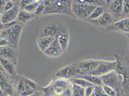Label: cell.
<instances>
[{
	"mask_svg": "<svg viewBox=\"0 0 129 96\" xmlns=\"http://www.w3.org/2000/svg\"><path fill=\"white\" fill-rule=\"evenodd\" d=\"M72 2L70 1H53L52 4L45 7L43 15L47 14H63L75 17L71 11Z\"/></svg>",
	"mask_w": 129,
	"mask_h": 96,
	"instance_id": "6da1fadb",
	"label": "cell"
},
{
	"mask_svg": "<svg viewBox=\"0 0 129 96\" xmlns=\"http://www.w3.org/2000/svg\"><path fill=\"white\" fill-rule=\"evenodd\" d=\"M72 2L71 11L74 16L82 19L89 18L96 6L88 4L87 2Z\"/></svg>",
	"mask_w": 129,
	"mask_h": 96,
	"instance_id": "7a4b0ae2",
	"label": "cell"
},
{
	"mask_svg": "<svg viewBox=\"0 0 129 96\" xmlns=\"http://www.w3.org/2000/svg\"><path fill=\"white\" fill-rule=\"evenodd\" d=\"M18 23L11 27L4 29L0 35V36L7 38L13 46L16 48L19 43L23 30V26L21 24H18Z\"/></svg>",
	"mask_w": 129,
	"mask_h": 96,
	"instance_id": "3957f363",
	"label": "cell"
},
{
	"mask_svg": "<svg viewBox=\"0 0 129 96\" xmlns=\"http://www.w3.org/2000/svg\"><path fill=\"white\" fill-rule=\"evenodd\" d=\"M16 48L5 46L0 47V57L10 61L16 64L18 57V52Z\"/></svg>",
	"mask_w": 129,
	"mask_h": 96,
	"instance_id": "277c9868",
	"label": "cell"
},
{
	"mask_svg": "<svg viewBox=\"0 0 129 96\" xmlns=\"http://www.w3.org/2000/svg\"><path fill=\"white\" fill-rule=\"evenodd\" d=\"M63 52V51L59 45L56 37L50 44L48 48L45 51H44L43 53L46 56L48 57L54 58L60 56Z\"/></svg>",
	"mask_w": 129,
	"mask_h": 96,
	"instance_id": "5b68a950",
	"label": "cell"
},
{
	"mask_svg": "<svg viewBox=\"0 0 129 96\" xmlns=\"http://www.w3.org/2000/svg\"><path fill=\"white\" fill-rule=\"evenodd\" d=\"M19 5L15 6L8 11L5 12L2 14L1 22L4 25L16 20L18 15Z\"/></svg>",
	"mask_w": 129,
	"mask_h": 96,
	"instance_id": "8992f818",
	"label": "cell"
},
{
	"mask_svg": "<svg viewBox=\"0 0 129 96\" xmlns=\"http://www.w3.org/2000/svg\"><path fill=\"white\" fill-rule=\"evenodd\" d=\"M80 75H81L80 70L74 66L70 65L64 67L58 71L56 74V76L66 78Z\"/></svg>",
	"mask_w": 129,
	"mask_h": 96,
	"instance_id": "52a82bcc",
	"label": "cell"
},
{
	"mask_svg": "<svg viewBox=\"0 0 129 96\" xmlns=\"http://www.w3.org/2000/svg\"><path fill=\"white\" fill-rule=\"evenodd\" d=\"M59 25L58 23H51L48 25L44 27L42 30L43 36L44 37H57L60 34V29L59 28Z\"/></svg>",
	"mask_w": 129,
	"mask_h": 96,
	"instance_id": "ba28073f",
	"label": "cell"
},
{
	"mask_svg": "<svg viewBox=\"0 0 129 96\" xmlns=\"http://www.w3.org/2000/svg\"><path fill=\"white\" fill-rule=\"evenodd\" d=\"M115 67V64L111 63H99L96 69L93 71L88 75H92L94 76L96 75H103L107 74L108 72H110Z\"/></svg>",
	"mask_w": 129,
	"mask_h": 96,
	"instance_id": "9c48e42d",
	"label": "cell"
},
{
	"mask_svg": "<svg viewBox=\"0 0 129 96\" xmlns=\"http://www.w3.org/2000/svg\"><path fill=\"white\" fill-rule=\"evenodd\" d=\"M92 21L94 22L97 25L100 27H108L112 24L113 17L109 13L105 11L101 16L96 19Z\"/></svg>",
	"mask_w": 129,
	"mask_h": 96,
	"instance_id": "30bf717a",
	"label": "cell"
},
{
	"mask_svg": "<svg viewBox=\"0 0 129 96\" xmlns=\"http://www.w3.org/2000/svg\"><path fill=\"white\" fill-rule=\"evenodd\" d=\"M99 63L98 61L93 60H88L81 62L79 64L80 69L84 72H88V74L96 69Z\"/></svg>",
	"mask_w": 129,
	"mask_h": 96,
	"instance_id": "8fae6325",
	"label": "cell"
},
{
	"mask_svg": "<svg viewBox=\"0 0 129 96\" xmlns=\"http://www.w3.org/2000/svg\"><path fill=\"white\" fill-rule=\"evenodd\" d=\"M102 82L105 83L107 85H116L118 81V76L114 72H109L106 75H103L101 77Z\"/></svg>",
	"mask_w": 129,
	"mask_h": 96,
	"instance_id": "7c38bea8",
	"label": "cell"
},
{
	"mask_svg": "<svg viewBox=\"0 0 129 96\" xmlns=\"http://www.w3.org/2000/svg\"><path fill=\"white\" fill-rule=\"evenodd\" d=\"M56 37H39L37 40V45L39 49L42 51H45L50 44Z\"/></svg>",
	"mask_w": 129,
	"mask_h": 96,
	"instance_id": "4fadbf2b",
	"label": "cell"
},
{
	"mask_svg": "<svg viewBox=\"0 0 129 96\" xmlns=\"http://www.w3.org/2000/svg\"><path fill=\"white\" fill-rule=\"evenodd\" d=\"M37 16L33 13H29L25 10L19 11L17 18V21L20 23H27L34 19Z\"/></svg>",
	"mask_w": 129,
	"mask_h": 96,
	"instance_id": "5bb4252c",
	"label": "cell"
},
{
	"mask_svg": "<svg viewBox=\"0 0 129 96\" xmlns=\"http://www.w3.org/2000/svg\"><path fill=\"white\" fill-rule=\"evenodd\" d=\"M0 63L6 72L12 75L16 74L15 64L10 61L0 57Z\"/></svg>",
	"mask_w": 129,
	"mask_h": 96,
	"instance_id": "9a60e30c",
	"label": "cell"
},
{
	"mask_svg": "<svg viewBox=\"0 0 129 96\" xmlns=\"http://www.w3.org/2000/svg\"><path fill=\"white\" fill-rule=\"evenodd\" d=\"M114 25L119 30L129 33V17L118 20L115 23Z\"/></svg>",
	"mask_w": 129,
	"mask_h": 96,
	"instance_id": "2e32d148",
	"label": "cell"
},
{
	"mask_svg": "<svg viewBox=\"0 0 129 96\" xmlns=\"http://www.w3.org/2000/svg\"><path fill=\"white\" fill-rule=\"evenodd\" d=\"M57 39L59 45L63 51H66L69 46V36L68 34L62 33L57 37Z\"/></svg>",
	"mask_w": 129,
	"mask_h": 96,
	"instance_id": "e0dca14e",
	"label": "cell"
},
{
	"mask_svg": "<svg viewBox=\"0 0 129 96\" xmlns=\"http://www.w3.org/2000/svg\"><path fill=\"white\" fill-rule=\"evenodd\" d=\"M123 1H114L110 6V10L116 15H121L123 12Z\"/></svg>",
	"mask_w": 129,
	"mask_h": 96,
	"instance_id": "ac0fdd59",
	"label": "cell"
},
{
	"mask_svg": "<svg viewBox=\"0 0 129 96\" xmlns=\"http://www.w3.org/2000/svg\"><path fill=\"white\" fill-rule=\"evenodd\" d=\"M105 12V8L102 6H97L88 19L91 20H95L101 16Z\"/></svg>",
	"mask_w": 129,
	"mask_h": 96,
	"instance_id": "d6986e66",
	"label": "cell"
},
{
	"mask_svg": "<svg viewBox=\"0 0 129 96\" xmlns=\"http://www.w3.org/2000/svg\"><path fill=\"white\" fill-rule=\"evenodd\" d=\"M80 75L82 76L83 79L87 80L91 84H96L98 85H101L102 84V81L101 79L96 76L89 75H84V74Z\"/></svg>",
	"mask_w": 129,
	"mask_h": 96,
	"instance_id": "ffe728a7",
	"label": "cell"
},
{
	"mask_svg": "<svg viewBox=\"0 0 129 96\" xmlns=\"http://www.w3.org/2000/svg\"><path fill=\"white\" fill-rule=\"evenodd\" d=\"M40 1H32V2L28 5L27 6H25L23 9V10L27 11L29 13H33L35 12L36 9L37 8L39 5H40L41 2H39Z\"/></svg>",
	"mask_w": 129,
	"mask_h": 96,
	"instance_id": "44dd1931",
	"label": "cell"
},
{
	"mask_svg": "<svg viewBox=\"0 0 129 96\" xmlns=\"http://www.w3.org/2000/svg\"><path fill=\"white\" fill-rule=\"evenodd\" d=\"M73 82L75 83L76 84L81 86H85L87 85H92V84L88 81L87 80H85L83 78H74L72 80Z\"/></svg>",
	"mask_w": 129,
	"mask_h": 96,
	"instance_id": "7402d4cb",
	"label": "cell"
},
{
	"mask_svg": "<svg viewBox=\"0 0 129 96\" xmlns=\"http://www.w3.org/2000/svg\"><path fill=\"white\" fill-rule=\"evenodd\" d=\"M5 46H8V47L15 48L13 46L10 40L7 38L0 36V47H5Z\"/></svg>",
	"mask_w": 129,
	"mask_h": 96,
	"instance_id": "603a6c76",
	"label": "cell"
},
{
	"mask_svg": "<svg viewBox=\"0 0 129 96\" xmlns=\"http://www.w3.org/2000/svg\"><path fill=\"white\" fill-rule=\"evenodd\" d=\"M45 6L43 4V3L41 2L40 5L38 6L37 8L34 12L35 15L37 16L42 15V14H43V12L45 10Z\"/></svg>",
	"mask_w": 129,
	"mask_h": 96,
	"instance_id": "cb8c5ba5",
	"label": "cell"
},
{
	"mask_svg": "<svg viewBox=\"0 0 129 96\" xmlns=\"http://www.w3.org/2000/svg\"><path fill=\"white\" fill-rule=\"evenodd\" d=\"M124 14L129 13V1H124L123 6V12Z\"/></svg>",
	"mask_w": 129,
	"mask_h": 96,
	"instance_id": "d4e9b609",
	"label": "cell"
},
{
	"mask_svg": "<svg viewBox=\"0 0 129 96\" xmlns=\"http://www.w3.org/2000/svg\"><path fill=\"white\" fill-rule=\"evenodd\" d=\"M15 5H14V3L12 2V1H8L7 2V3L6 4L5 7L4 8V12H6V11H8L9 10H10L12 8H13Z\"/></svg>",
	"mask_w": 129,
	"mask_h": 96,
	"instance_id": "484cf974",
	"label": "cell"
},
{
	"mask_svg": "<svg viewBox=\"0 0 129 96\" xmlns=\"http://www.w3.org/2000/svg\"><path fill=\"white\" fill-rule=\"evenodd\" d=\"M7 1H1L0 0V13L3 14L4 12V8L5 7L6 4L7 3Z\"/></svg>",
	"mask_w": 129,
	"mask_h": 96,
	"instance_id": "4316f807",
	"label": "cell"
},
{
	"mask_svg": "<svg viewBox=\"0 0 129 96\" xmlns=\"http://www.w3.org/2000/svg\"><path fill=\"white\" fill-rule=\"evenodd\" d=\"M4 29V24L2 22H0V35Z\"/></svg>",
	"mask_w": 129,
	"mask_h": 96,
	"instance_id": "83f0119b",
	"label": "cell"
},
{
	"mask_svg": "<svg viewBox=\"0 0 129 96\" xmlns=\"http://www.w3.org/2000/svg\"><path fill=\"white\" fill-rule=\"evenodd\" d=\"M0 72L3 73V74H6V72L5 71V70L4 69V68H3V66H2V65L1 64V63H0Z\"/></svg>",
	"mask_w": 129,
	"mask_h": 96,
	"instance_id": "f1b7e54d",
	"label": "cell"
},
{
	"mask_svg": "<svg viewBox=\"0 0 129 96\" xmlns=\"http://www.w3.org/2000/svg\"><path fill=\"white\" fill-rule=\"evenodd\" d=\"M1 20H2V14L0 13V22H1Z\"/></svg>",
	"mask_w": 129,
	"mask_h": 96,
	"instance_id": "f546056e",
	"label": "cell"
}]
</instances>
